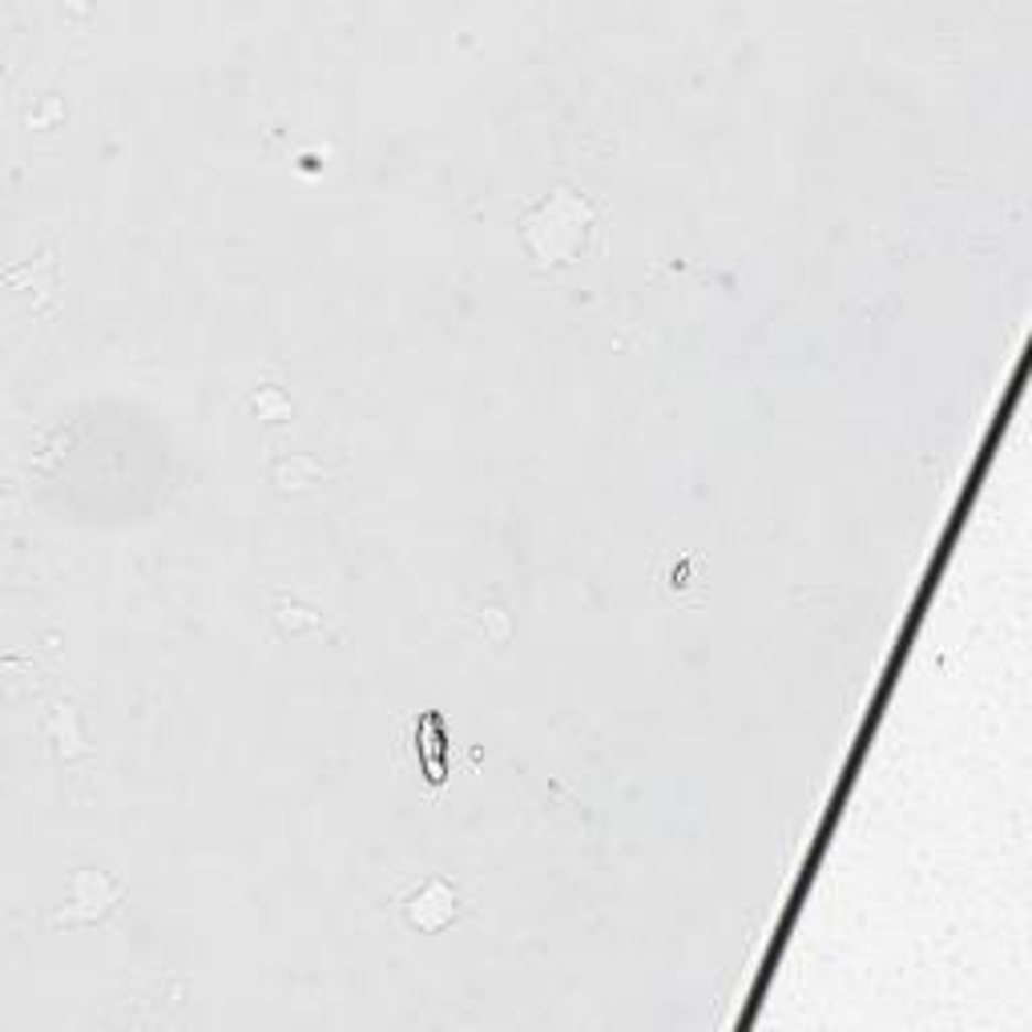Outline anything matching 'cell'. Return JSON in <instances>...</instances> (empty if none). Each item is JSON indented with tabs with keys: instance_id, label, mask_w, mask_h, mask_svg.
Returning <instances> with one entry per match:
<instances>
[{
	"instance_id": "cell-1",
	"label": "cell",
	"mask_w": 1032,
	"mask_h": 1032,
	"mask_svg": "<svg viewBox=\"0 0 1032 1032\" xmlns=\"http://www.w3.org/2000/svg\"><path fill=\"white\" fill-rule=\"evenodd\" d=\"M423 912H440V920L452 924V920H456V888H452L448 880H428L420 888V895L408 903L411 927H416V920H420Z\"/></svg>"
}]
</instances>
